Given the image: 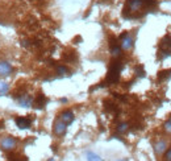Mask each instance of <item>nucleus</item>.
<instances>
[{
    "mask_svg": "<svg viewBox=\"0 0 171 161\" xmlns=\"http://www.w3.org/2000/svg\"><path fill=\"white\" fill-rule=\"evenodd\" d=\"M57 73L59 75H66V74H69V69L63 65H59V66H57Z\"/></svg>",
    "mask_w": 171,
    "mask_h": 161,
    "instance_id": "6ab92c4d",
    "label": "nucleus"
},
{
    "mask_svg": "<svg viewBox=\"0 0 171 161\" xmlns=\"http://www.w3.org/2000/svg\"><path fill=\"white\" fill-rule=\"evenodd\" d=\"M119 40H120V42H121L120 46H121V49H124V50H130V49L133 48V45H134L133 38L129 36L128 32H124L123 35L119 37Z\"/></svg>",
    "mask_w": 171,
    "mask_h": 161,
    "instance_id": "f03ea898",
    "label": "nucleus"
},
{
    "mask_svg": "<svg viewBox=\"0 0 171 161\" xmlns=\"http://www.w3.org/2000/svg\"><path fill=\"white\" fill-rule=\"evenodd\" d=\"M164 149H166V141H158V143H155V145H154L155 153H162Z\"/></svg>",
    "mask_w": 171,
    "mask_h": 161,
    "instance_id": "f8f14e48",
    "label": "nucleus"
},
{
    "mask_svg": "<svg viewBox=\"0 0 171 161\" xmlns=\"http://www.w3.org/2000/svg\"><path fill=\"white\" fill-rule=\"evenodd\" d=\"M159 50H167V52L171 50V36L170 35L164 36L161 40V42H159Z\"/></svg>",
    "mask_w": 171,
    "mask_h": 161,
    "instance_id": "1a4fd4ad",
    "label": "nucleus"
},
{
    "mask_svg": "<svg viewBox=\"0 0 171 161\" xmlns=\"http://www.w3.org/2000/svg\"><path fill=\"white\" fill-rule=\"evenodd\" d=\"M46 103H47V98L43 95V94H40V95L34 99V102H33L34 108H37V110H42L43 107L46 106Z\"/></svg>",
    "mask_w": 171,
    "mask_h": 161,
    "instance_id": "6e6552de",
    "label": "nucleus"
},
{
    "mask_svg": "<svg viewBox=\"0 0 171 161\" xmlns=\"http://www.w3.org/2000/svg\"><path fill=\"white\" fill-rule=\"evenodd\" d=\"M164 160L166 161H171V148H169L166 151V154H164Z\"/></svg>",
    "mask_w": 171,
    "mask_h": 161,
    "instance_id": "4be33fe9",
    "label": "nucleus"
},
{
    "mask_svg": "<svg viewBox=\"0 0 171 161\" xmlns=\"http://www.w3.org/2000/svg\"><path fill=\"white\" fill-rule=\"evenodd\" d=\"M16 98H17V102L21 107H30L33 103V98L30 95H28V94H21V95L16 97Z\"/></svg>",
    "mask_w": 171,
    "mask_h": 161,
    "instance_id": "20e7f679",
    "label": "nucleus"
},
{
    "mask_svg": "<svg viewBox=\"0 0 171 161\" xmlns=\"http://www.w3.org/2000/svg\"><path fill=\"white\" fill-rule=\"evenodd\" d=\"M66 128H67V124H65L62 120H58V121H56V124H54V132H56V135H58V136L65 135Z\"/></svg>",
    "mask_w": 171,
    "mask_h": 161,
    "instance_id": "9d476101",
    "label": "nucleus"
},
{
    "mask_svg": "<svg viewBox=\"0 0 171 161\" xmlns=\"http://www.w3.org/2000/svg\"><path fill=\"white\" fill-rule=\"evenodd\" d=\"M13 68L7 61H0V77H8L12 74Z\"/></svg>",
    "mask_w": 171,
    "mask_h": 161,
    "instance_id": "7ed1b4c3",
    "label": "nucleus"
},
{
    "mask_svg": "<svg viewBox=\"0 0 171 161\" xmlns=\"http://www.w3.org/2000/svg\"><path fill=\"white\" fill-rule=\"evenodd\" d=\"M128 130H129L128 123H120L119 127H117V132H119V134H125Z\"/></svg>",
    "mask_w": 171,
    "mask_h": 161,
    "instance_id": "a211bd4d",
    "label": "nucleus"
},
{
    "mask_svg": "<svg viewBox=\"0 0 171 161\" xmlns=\"http://www.w3.org/2000/svg\"><path fill=\"white\" fill-rule=\"evenodd\" d=\"M87 160L88 161H101L100 156H97V154L93 152H87Z\"/></svg>",
    "mask_w": 171,
    "mask_h": 161,
    "instance_id": "f3484780",
    "label": "nucleus"
},
{
    "mask_svg": "<svg viewBox=\"0 0 171 161\" xmlns=\"http://www.w3.org/2000/svg\"><path fill=\"white\" fill-rule=\"evenodd\" d=\"M123 62L120 61H112L111 65H109V70H108V74H107V78H106V86L108 85H113V83H117L120 79V71L123 69Z\"/></svg>",
    "mask_w": 171,
    "mask_h": 161,
    "instance_id": "f257e3e1",
    "label": "nucleus"
},
{
    "mask_svg": "<svg viewBox=\"0 0 171 161\" xmlns=\"http://www.w3.org/2000/svg\"><path fill=\"white\" fill-rule=\"evenodd\" d=\"M164 130H166L167 132H170V134H171V119L167 120L166 123H164Z\"/></svg>",
    "mask_w": 171,
    "mask_h": 161,
    "instance_id": "412c9836",
    "label": "nucleus"
},
{
    "mask_svg": "<svg viewBox=\"0 0 171 161\" xmlns=\"http://www.w3.org/2000/svg\"><path fill=\"white\" fill-rule=\"evenodd\" d=\"M16 124H17L19 128L25 130V128H29L30 127L32 120L29 118H25V116H19V118H16Z\"/></svg>",
    "mask_w": 171,
    "mask_h": 161,
    "instance_id": "0eeeda50",
    "label": "nucleus"
},
{
    "mask_svg": "<svg viewBox=\"0 0 171 161\" xmlns=\"http://www.w3.org/2000/svg\"><path fill=\"white\" fill-rule=\"evenodd\" d=\"M119 161H128V160H126V159H125V160H124V159H123V160H119Z\"/></svg>",
    "mask_w": 171,
    "mask_h": 161,
    "instance_id": "a878e982",
    "label": "nucleus"
},
{
    "mask_svg": "<svg viewBox=\"0 0 171 161\" xmlns=\"http://www.w3.org/2000/svg\"><path fill=\"white\" fill-rule=\"evenodd\" d=\"M8 90H9L8 83H5V82H0V97L5 95V94L8 92Z\"/></svg>",
    "mask_w": 171,
    "mask_h": 161,
    "instance_id": "2eb2a0df",
    "label": "nucleus"
},
{
    "mask_svg": "<svg viewBox=\"0 0 171 161\" xmlns=\"http://www.w3.org/2000/svg\"><path fill=\"white\" fill-rule=\"evenodd\" d=\"M61 102H62V103H66V102H67V99H66V98H62V99H61Z\"/></svg>",
    "mask_w": 171,
    "mask_h": 161,
    "instance_id": "b1692460",
    "label": "nucleus"
},
{
    "mask_svg": "<svg viewBox=\"0 0 171 161\" xmlns=\"http://www.w3.org/2000/svg\"><path fill=\"white\" fill-rule=\"evenodd\" d=\"M121 46L119 45V44H116V45H112L111 46V54L113 55V57H120V54H121Z\"/></svg>",
    "mask_w": 171,
    "mask_h": 161,
    "instance_id": "4468645a",
    "label": "nucleus"
},
{
    "mask_svg": "<svg viewBox=\"0 0 171 161\" xmlns=\"http://www.w3.org/2000/svg\"><path fill=\"white\" fill-rule=\"evenodd\" d=\"M15 147H16V139H13L12 136L5 137L2 141V148L4 151H11V149H13Z\"/></svg>",
    "mask_w": 171,
    "mask_h": 161,
    "instance_id": "423d86ee",
    "label": "nucleus"
},
{
    "mask_svg": "<svg viewBox=\"0 0 171 161\" xmlns=\"http://www.w3.org/2000/svg\"><path fill=\"white\" fill-rule=\"evenodd\" d=\"M47 161H56V160H54V159H49Z\"/></svg>",
    "mask_w": 171,
    "mask_h": 161,
    "instance_id": "393cba45",
    "label": "nucleus"
},
{
    "mask_svg": "<svg viewBox=\"0 0 171 161\" xmlns=\"http://www.w3.org/2000/svg\"><path fill=\"white\" fill-rule=\"evenodd\" d=\"M171 77V70H162L158 73V81H164L169 79Z\"/></svg>",
    "mask_w": 171,
    "mask_h": 161,
    "instance_id": "ddd939ff",
    "label": "nucleus"
},
{
    "mask_svg": "<svg viewBox=\"0 0 171 161\" xmlns=\"http://www.w3.org/2000/svg\"><path fill=\"white\" fill-rule=\"evenodd\" d=\"M134 71H136L137 77H141V78L146 75V71H145V69H143V66H141V65L136 66V68H134Z\"/></svg>",
    "mask_w": 171,
    "mask_h": 161,
    "instance_id": "dca6fc26",
    "label": "nucleus"
},
{
    "mask_svg": "<svg viewBox=\"0 0 171 161\" xmlns=\"http://www.w3.org/2000/svg\"><path fill=\"white\" fill-rule=\"evenodd\" d=\"M74 114H73V111L71 110H65L62 114L59 115V120H62L65 124H67V125H70L71 123L74 121Z\"/></svg>",
    "mask_w": 171,
    "mask_h": 161,
    "instance_id": "39448f33",
    "label": "nucleus"
},
{
    "mask_svg": "<svg viewBox=\"0 0 171 161\" xmlns=\"http://www.w3.org/2000/svg\"><path fill=\"white\" fill-rule=\"evenodd\" d=\"M142 3L145 7H153L155 4V0H142Z\"/></svg>",
    "mask_w": 171,
    "mask_h": 161,
    "instance_id": "aec40b11",
    "label": "nucleus"
},
{
    "mask_svg": "<svg viewBox=\"0 0 171 161\" xmlns=\"http://www.w3.org/2000/svg\"><path fill=\"white\" fill-rule=\"evenodd\" d=\"M21 45H23V46H25V48H28V46L30 45V42H29L28 40H24L23 42H21Z\"/></svg>",
    "mask_w": 171,
    "mask_h": 161,
    "instance_id": "5701e85b",
    "label": "nucleus"
},
{
    "mask_svg": "<svg viewBox=\"0 0 171 161\" xmlns=\"http://www.w3.org/2000/svg\"><path fill=\"white\" fill-rule=\"evenodd\" d=\"M104 106H106V110L109 111V112H115V114H119V108L115 103L109 102V101H104Z\"/></svg>",
    "mask_w": 171,
    "mask_h": 161,
    "instance_id": "9b49d317",
    "label": "nucleus"
}]
</instances>
